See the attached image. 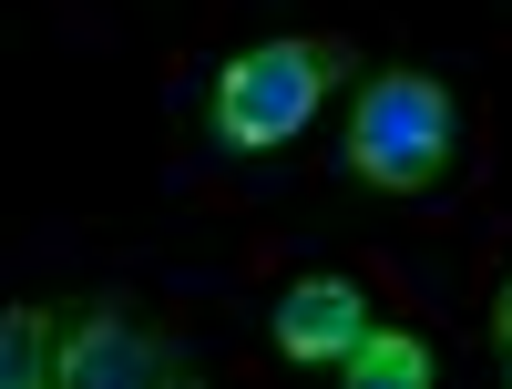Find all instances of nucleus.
<instances>
[{
    "instance_id": "1",
    "label": "nucleus",
    "mask_w": 512,
    "mask_h": 389,
    "mask_svg": "<svg viewBox=\"0 0 512 389\" xmlns=\"http://www.w3.org/2000/svg\"><path fill=\"white\" fill-rule=\"evenodd\" d=\"M451 154H461V103H451V82L431 72H369L359 82V103H349V175L369 195H431L451 175Z\"/></svg>"
},
{
    "instance_id": "2",
    "label": "nucleus",
    "mask_w": 512,
    "mask_h": 389,
    "mask_svg": "<svg viewBox=\"0 0 512 389\" xmlns=\"http://www.w3.org/2000/svg\"><path fill=\"white\" fill-rule=\"evenodd\" d=\"M338 72H349V41H328V31L246 41V52L216 72V103H205V113H216V144H226V154H277V144H297Z\"/></svg>"
},
{
    "instance_id": "3",
    "label": "nucleus",
    "mask_w": 512,
    "mask_h": 389,
    "mask_svg": "<svg viewBox=\"0 0 512 389\" xmlns=\"http://www.w3.org/2000/svg\"><path fill=\"white\" fill-rule=\"evenodd\" d=\"M369 328L379 318H369L359 277H297L277 297V359H297V369H349V349Z\"/></svg>"
},
{
    "instance_id": "4",
    "label": "nucleus",
    "mask_w": 512,
    "mask_h": 389,
    "mask_svg": "<svg viewBox=\"0 0 512 389\" xmlns=\"http://www.w3.org/2000/svg\"><path fill=\"white\" fill-rule=\"evenodd\" d=\"M154 379H175V349L144 338L134 318L93 308L82 328H62V389H154Z\"/></svg>"
},
{
    "instance_id": "5",
    "label": "nucleus",
    "mask_w": 512,
    "mask_h": 389,
    "mask_svg": "<svg viewBox=\"0 0 512 389\" xmlns=\"http://www.w3.org/2000/svg\"><path fill=\"white\" fill-rule=\"evenodd\" d=\"M0 379L11 389H62V318L52 308H11L0 318Z\"/></svg>"
},
{
    "instance_id": "6",
    "label": "nucleus",
    "mask_w": 512,
    "mask_h": 389,
    "mask_svg": "<svg viewBox=\"0 0 512 389\" xmlns=\"http://www.w3.org/2000/svg\"><path fill=\"white\" fill-rule=\"evenodd\" d=\"M349 379L359 389H420V379H431V349H420L410 328H369L349 349Z\"/></svg>"
},
{
    "instance_id": "7",
    "label": "nucleus",
    "mask_w": 512,
    "mask_h": 389,
    "mask_svg": "<svg viewBox=\"0 0 512 389\" xmlns=\"http://www.w3.org/2000/svg\"><path fill=\"white\" fill-rule=\"evenodd\" d=\"M492 338L512 349V277H502V297H492Z\"/></svg>"
},
{
    "instance_id": "8",
    "label": "nucleus",
    "mask_w": 512,
    "mask_h": 389,
    "mask_svg": "<svg viewBox=\"0 0 512 389\" xmlns=\"http://www.w3.org/2000/svg\"><path fill=\"white\" fill-rule=\"evenodd\" d=\"M502 369H512V349H502Z\"/></svg>"
}]
</instances>
